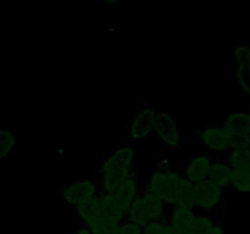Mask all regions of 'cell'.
Masks as SVG:
<instances>
[{"mask_svg": "<svg viewBox=\"0 0 250 234\" xmlns=\"http://www.w3.org/2000/svg\"><path fill=\"white\" fill-rule=\"evenodd\" d=\"M224 196V188L214 184L211 180L204 179L202 182H194L195 209H199L203 212L216 210L222 204Z\"/></svg>", "mask_w": 250, "mask_h": 234, "instance_id": "3", "label": "cell"}, {"mask_svg": "<svg viewBox=\"0 0 250 234\" xmlns=\"http://www.w3.org/2000/svg\"><path fill=\"white\" fill-rule=\"evenodd\" d=\"M17 138L7 127L0 126V162L11 156L16 150Z\"/></svg>", "mask_w": 250, "mask_h": 234, "instance_id": "15", "label": "cell"}, {"mask_svg": "<svg viewBox=\"0 0 250 234\" xmlns=\"http://www.w3.org/2000/svg\"><path fill=\"white\" fill-rule=\"evenodd\" d=\"M182 180L183 175L173 168L166 172L165 183L160 193V197L165 201L166 206H180L182 205Z\"/></svg>", "mask_w": 250, "mask_h": 234, "instance_id": "8", "label": "cell"}, {"mask_svg": "<svg viewBox=\"0 0 250 234\" xmlns=\"http://www.w3.org/2000/svg\"><path fill=\"white\" fill-rule=\"evenodd\" d=\"M75 210L83 226L90 228V227L100 223L103 221V214L99 199V190H98L94 197L83 202V204L78 205L77 207H75Z\"/></svg>", "mask_w": 250, "mask_h": 234, "instance_id": "11", "label": "cell"}, {"mask_svg": "<svg viewBox=\"0 0 250 234\" xmlns=\"http://www.w3.org/2000/svg\"><path fill=\"white\" fill-rule=\"evenodd\" d=\"M212 157L209 154L194 156L188 160L187 166L183 168V177L190 182H202L208 179L211 170Z\"/></svg>", "mask_w": 250, "mask_h": 234, "instance_id": "10", "label": "cell"}, {"mask_svg": "<svg viewBox=\"0 0 250 234\" xmlns=\"http://www.w3.org/2000/svg\"><path fill=\"white\" fill-rule=\"evenodd\" d=\"M119 234H143V228L133 222L125 221L120 224Z\"/></svg>", "mask_w": 250, "mask_h": 234, "instance_id": "21", "label": "cell"}, {"mask_svg": "<svg viewBox=\"0 0 250 234\" xmlns=\"http://www.w3.org/2000/svg\"><path fill=\"white\" fill-rule=\"evenodd\" d=\"M142 192H143V182L139 179L138 176L134 175L128 178L126 182L122 183L117 188L116 192L112 194V196H114L115 204L117 205V207L124 212H127L133 200L139 196Z\"/></svg>", "mask_w": 250, "mask_h": 234, "instance_id": "7", "label": "cell"}, {"mask_svg": "<svg viewBox=\"0 0 250 234\" xmlns=\"http://www.w3.org/2000/svg\"><path fill=\"white\" fill-rule=\"evenodd\" d=\"M195 214L197 211L194 209L180 205V206L171 207L170 214L166 221L177 234H189Z\"/></svg>", "mask_w": 250, "mask_h": 234, "instance_id": "9", "label": "cell"}, {"mask_svg": "<svg viewBox=\"0 0 250 234\" xmlns=\"http://www.w3.org/2000/svg\"><path fill=\"white\" fill-rule=\"evenodd\" d=\"M156 121V110L143 107L133 117L127 129V139L132 141L146 140L154 133Z\"/></svg>", "mask_w": 250, "mask_h": 234, "instance_id": "6", "label": "cell"}, {"mask_svg": "<svg viewBox=\"0 0 250 234\" xmlns=\"http://www.w3.org/2000/svg\"><path fill=\"white\" fill-rule=\"evenodd\" d=\"M231 173H232V168L229 167L227 163L221 162L220 160H212L211 170H210L208 179L211 180L214 184L226 189V188H229Z\"/></svg>", "mask_w": 250, "mask_h": 234, "instance_id": "14", "label": "cell"}, {"mask_svg": "<svg viewBox=\"0 0 250 234\" xmlns=\"http://www.w3.org/2000/svg\"><path fill=\"white\" fill-rule=\"evenodd\" d=\"M142 197H143L144 207H146L149 223L155 221H164L166 214L165 201L158 194L146 192V190L142 192Z\"/></svg>", "mask_w": 250, "mask_h": 234, "instance_id": "13", "label": "cell"}, {"mask_svg": "<svg viewBox=\"0 0 250 234\" xmlns=\"http://www.w3.org/2000/svg\"><path fill=\"white\" fill-rule=\"evenodd\" d=\"M229 188L242 195H250V172L243 170H232Z\"/></svg>", "mask_w": 250, "mask_h": 234, "instance_id": "16", "label": "cell"}, {"mask_svg": "<svg viewBox=\"0 0 250 234\" xmlns=\"http://www.w3.org/2000/svg\"><path fill=\"white\" fill-rule=\"evenodd\" d=\"M167 221H155L150 222L143 228V234H164Z\"/></svg>", "mask_w": 250, "mask_h": 234, "instance_id": "20", "label": "cell"}, {"mask_svg": "<svg viewBox=\"0 0 250 234\" xmlns=\"http://www.w3.org/2000/svg\"><path fill=\"white\" fill-rule=\"evenodd\" d=\"M227 165L232 170H243L250 172V149L246 151L229 150L226 153Z\"/></svg>", "mask_w": 250, "mask_h": 234, "instance_id": "17", "label": "cell"}, {"mask_svg": "<svg viewBox=\"0 0 250 234\" xmlns=\"http://www.w3.org/2000/svg\"><path fill=\"white\" fill-rule=\"evenodd\" d=\"M204 148L212 155H222L231 150L232 133L224 126H208L199 132Z\"/></svg>", "mask_w": 250, "mask_h": 234, "instance_id": "4", "label": "cell"}, {"mask_svg": "<svg viewBox=\"0 0 250 234\" xmlns=\"http://www.w3.org/2000/svg\"><path fill=\"white\" fill-rule=\"evenodd\" d=\"M119 227L120 224L103 219L100 223L90 227V232L92 234H119Z\"/></svg>", "mask_w": 250, "mask_h": 234, "instance_id": "19", "label": "cell"}, {"mask_svg": "<svg viewBox=\"0 0 250 234\" xmlns=\"http://www.w3.org/2000/svg\"><path fill=\"white\" fill-rule=\"evenodd\" d=\"M154 136L168 149L178 148L181 140L180 122L172 112L165 111V110H156Z\"/></svg>", "mask_w": 250, "mask_h": 234, "instance_id": "2", "label": "cell"}, {"mask_svg": "<svg viewBox=\"0 0 250 234\" xmlns=\"http://www.w3.org/2000/svg\"><path fill=\"white\" fill-rule=\"evenodd\" d=\"M134 153L132 146L112 149L109 156L102 161L98 168L100 180L98 190L107 194H114L117 188L132 176L137 175L134 166Z\"/></svg>", "mask_w": 250, "mask_h": 234, "instance_id": "1", "label": "cell"}, {"mask_svg": "<svg viewBox=\"0 0 250 234\" xmlns=\"http://www.w3.org/2000/svg\"><path fill=\"white\" fill-rule=\"evenodd\" d=\"M210 234H226V232H225L224 226H221V224H215Z\"/></svg>", "mask_w": 250, "mask_h": 234, "instance_id": "22", "label": "cell"}, {"mask_svg": "<svg viewBox=\"0 0 250 234\" xmlns=\"http://www.w3.org/2000/svg\"><path fill=\"white\" fill-rule=\"evenodd\" d=\"M73 234H92V232H90V228H88V227L85 226H82L80 227L77 231L73 232Z\"/></svg>", "mask_w": 250, "mask_h": 234, "instance_id": "23", "label": "cell"}, {"mask_svg": "<svg viewBox=\"0 0 250 234\" xmlns=\"http://www.w3.org/2000/svg\"><path fill=\"white\" fill-rule=\"evenodd\" d=\"M98 193V187L92 179H77L70 183L62 184L61 187V196L68 206L77 207L78 205L88 201L95 196Z\"/></svg>", "mask_w": 250, "mask_h": 234, "instance_id": "5", "label": "cell"}, {"mask_svg": "<svg viewBox=\"0 0 250 234\" xmlns=\"http://www.w3.org/2000/svg\"><path fill=\"white\" fill-rule=\"evenodd\" d=\"M164 234H177L175 231H173L172 228H171L170 226H168V223H166V227H165V231H164Z\"/></svg>", "mask_w": 250, "mask_h": 234, "instance_id": "24", "label": "cell"}, {"mask_svg": "<svg viewBox=\"0 0 250 234\" xmlns=\"http://www.w3.org/2000/svg\"><path fill=\"white\" fill-rule=\"evenodd\" d=\"M222 126L231 132L232 138L250 136V112H229Z\"/></svg>", "mask_w": 250, "mask_h": 234, "instance_id": "12", "label": "cell"}, {"mask_svg": "<svg viewBox=\"0 0 250 234\" xmlns=\"http://www.w3.org/2000/svg\"><path fill=\"white\" fill-rule=\"evenodd\" d=\"M215 224L216 223H215L211 217L203 214V212L202 214L197 212L189 234H210Z\"/></svg>", "mask_w": 250, "mask_h": 234, "instance_id": "18", "label": "cell"}]
</instances>
